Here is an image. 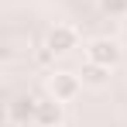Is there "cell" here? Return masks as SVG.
Returning <instances> with one entry per match:
<instances>
[{"instance_id": "obj_4", "label": "cell", "mask_w": 127, "mask_h": 127, "mask_svg": "<svg viewBox=\"0 0 127 127\" xmlns=\"http://www.w3.org/2000/svg\"><path fill=\"white\" fill-rule=\"evenodd\" d=\"M34 110H38V96L34 93H24V96H14L10 103H7V120H14V124H34Z\"/></svg>"}, {"instance_id": "obj_7", "label": "cell", "mask_w": 127, "mask_h": 127, "mask_svg": "<svg viewBox=\"0 0 127 127\" xmlns=\"http://www.w3.org/2000/svg\"><path fill=\"white\" fill-rule=\"evenodd\" d=\"M100 10L110 17H127V0H100Z\"/></svg>"}, {"instance_id": "obj_3", "label": "cell", "mask_w": 127, "mask_h": 127, "mask_svg": "<svg viewBox=\"0 0 127 127\" xmlns=\"http://www.w3.org/2000/svg\"><path fill=\"white\" fill-rule=\"evenodd\" d=\"M45 48H52L55 55H69L72 48H79V31L72 24H55L45 38Z\"/></svg>"}, {"instance_id": "obj_8", "label": "cell", "mask_w": 127, "mask_h": 127, "mask_svg": "<svg viewBox=\"0 0 127 127\" xmlns=\"http://www.w3.org/2000/svg\"><path fill=\"white\" fill-rule=\"evenodd\" d=\"M120 31H124V38H127V17H120Z\"/></svg>"}, {"instance_id": "obj_9", "label": "cell", "mask_w": 127, "mask_h": 127, "mask_svg": "<svg viewBox=\"0 0 127 127\" xmlns=\"http://www.w3.org/2000/svg\"><path fill=\"white\" fill-rule=\"evenodd\" d=\"M3 127H21V124H14V120H7V124H3Z\"/></svg>"}, {"instance_id": "obj_2", "label": "cell", "mask_w": 127, "mask_h": 127, "mask_svg": "<svg viewBox=\"0 0 127 127\" xmlns=\"http://www.w3.org/2000/svg\"><path fill=\"white\" fill-rule=\"evenodd\" d=\"M86 59L113 69V65H120V59H124V48H120V41H113V38H93V41L86 45Z\"/></svg>"}, {"instance_id": "obj_1", "label": "cell", "mask_w": 127, "mask_h": 127, "mask_svg": "<svg viewBox=\"0 0 127 127\" xmlns=\"http://www.w3.org/2000/svg\"><path fill=\"white\" fill-rule=\"evenodd\" d=\"M79 89H83L79 72H69V69H52V72L45 76V93H48V96H55L59 103L76 100V96H79Z\"/></svg>"}, {"instance_id": "obj_5", "label": "cell", "mask_w": 127, "mask_h": 127, "mask_svg": "<svg viewBox=\"0 0 127 127\" xmlns=\"http://www.w3.org/2000/svg\"><path fill=\"white\" fill-rule=\"evenodd\" d=\"M65 113L62 103L55 96H38V110H34V127H62Z\"/></svg>"}, {"instance_id": "obj_6", "label": "cell", "mask_w": 127, "mask_h": 127, "mask_svg": "<svg viewBox=\"0 0 127 127\" xmlns=\"http://www.w3.org/2000/svg\"><path fill=\"white\" fill-rule=\"evenodd\" d=\"M79 79H83L86 89H103V86L110 83V69L100 65V62H89V59H86V65L79 69Z\"/></svg>"}]
</instances>
